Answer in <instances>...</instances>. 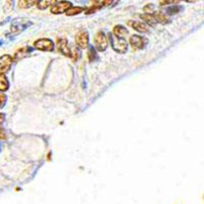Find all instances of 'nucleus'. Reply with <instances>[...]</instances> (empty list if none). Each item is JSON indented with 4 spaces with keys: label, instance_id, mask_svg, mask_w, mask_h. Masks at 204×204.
Listing matches in <instances>:
<instances>
[{
    "label": "nucleus",
    "instance_id": "f03ea898",
    "mask_svg": "<svg viewBox=\"0 0 204 204\" xmlns=\"http://www.w3.org/2000/svg\"><path fill=\"white\" fill-rule=\"evenodd\" d=\"M95 46L99 51H104L107 47V39L103 32H98L94 37Z\"/></svg>",
    "mask_w": 204,
    "mask_h": 204
},
{
    "label": "nucleus",
    "instance_id": "ddd939ff",
    "mask_svg": "<svg viewBox=\"0 0 204 204\" xmlns=\"http://www.w3.org/2000/svg\"><path fill=\"white\" fill-rule=\"evenodd\" d=\"M8 81L3 75H0V91H6L8 89Z\"/></svg>",
    "mask_w": 204,
    "mask_h": 204
},
{
    "label": "nucleus",
    "instance_id": "a211bd4d",
    "mask_svg": "<svg viewBox=\"0 0 204 204\" xmlns=\"http://www.w3.org/2000/svg\"><path fill=\"white\" fill-rule=\"evenodd\" d=\"M5 101H6V95L0 93V108L5 104Z\"/></svg>",
    "mask_w": 204,
    "mask_h": 204
},
{
    "label": "nucleus",
    "instance_id": "0eeeda50",
    "mask_svg": "<svg viewBox=\"0 0 204 204\" xmlns=\"http://www.w3.org/2000/svg\"><path fill=\"white\" fill-rule=\"evenodd\" d=\"M146 42H147V40L138 36V35H134V36L130 38V44L132 45L134 49H142Z\"/></svg>",
    "mask_w": 204,
    "mask_h": 204
},
{
    "label": "nucleus",
    "instance_id": "f8f14e48",
    "mask_svg": "<svg viewBox=\"0 0 204 204\" xmlns=\"http://www.w3.org/2000/svg\"><path fill=\"white\" fill-rule=\"evenodd\" d=\"M153 17L155 18L156 22H158V23H160V24H165V23H167V21H168V18L164 14H162V12H154Z\"/></svg>",
    "mask_w": 204,
    "mask_h": 204
},
{
    "label": "nucleus",
    "instance_id": "f3484780",
    "mask_svg": "<svg viewBox=\"0 0 204 204\" xmlns=\"http://www.w3.org/2000/svg\"><path fill=\"white\" fill-rule=\"evenodd\" d=\"M50 3H51V1H39L37 3V6H38V8L44 9V8H46Z\"/></svg>",
    "mask_w": 204,
    "mask_h": 204
},
{
    "label": "nucleus",
    "instance_id": "2eb2a0df",
    "mask_svg": "<svg viewBox=\"0 0 204 204\" xmlns=\"http://www.w3.org/2000/svg\"><path fill=\"white\" fill-rule=\"evenodd\" d=\"M83 10L82 7H72L69 8L68 11H66V14L68 15H75V14H80Z\"/></svg>",
    "mask_w": 204,
    "mask_h": 204
},
{
    "label": "nucleus",
    "instance_id": "423d86ee",
    "mask_svg": "<svg viewBox=\"0 0 204 204\" xmlns=\"http://www.w3.org/2000/svg\"><path fill=\"white\" fill-rule=\"evenodd\" d=\"M30 25V23L28 22V20H18L12 23L11 28H10V33L11 34H18V32L24 30Z\"/></svg>",
    "mask_w": 204,
    "mask_h": 204
},
{
    "label": "nucleus",
    "instance_id": "dca6fc26",
    "mask_svg": "<svg viewBox=\"0 0 204 204\" xmlns=\"http://www.w3.org/2000/svg\"><path fill=\"white\" fill-rule=\"evenodd\" d=\"M34 3H38L37 1H20V7L22 8H27L30 7L34 4Z\"/></svg>",
    "mask_w": 204,
    "mask_h": 204
},
{
    "label": "nucleus",
    "instance_id": "4be33fe9",
    "mask_svg": "<svg viewBox=\"0 0 204 204\" xmlns=\"http://www.w3.org/2000/svg\"><path fill=\"white\" fill-rule=\"evenodd\" d=\"M1 44H2V41H1V40H0V45H1Z\"/></svg>",
    "mask_w": 204,
    "mask_h": 204
},
{
    "label": "nucleus",
    "instance_id": "39448f33",
    "mask_svg": "<svg viewBox=\"0 0 204 204\" xmlns=\"http://www.w3.org/2000/svg\"><path fill=\"white\" fill-rule=\"evenodd\" d=\"M71 4L72 3L68 1L56 2V3H54L52 5V7H51V12L55 14H61V12L68 11L69 9L71 8Z\"/></svg>",
    "mask_w": 204,
    "mask_h": 204
},
{
    "label": "nucleus",
    "instance_id": "4468645a",
    "mask_svg": "<svg viewBox=\"0 0 204 204\" xmlns=\"http://www.w3.org/2000/svg\"><path fill=\"white\" fill-rule=\"evenodd\" d=\"M141 18L142 20H144L145 22H147V23L149 24V25H151V26H154L157 22H156V20H155V18L153 17V14H142L141 15Z\"/></svg>",
    "mask_w": 204,
    "mask_h": 204
},
{
    "label": "nucleus",
    "instance_id": "412c9836",
    "mask_svg": "<svg viewBox=\"0 0 204 204\" xmlns=\"http://www.w3.org/2000/svg\"><path fill=\"white\" fill-rule=\"evenodd\" d=\"M0 151H1V143H0Z\"/></svg>",
    "mask_w": 204,
    "mask_h": 204
},
{
    "label": "nucleus",
    "instance_id": "6ab92c4d",
    "mask_svg": "<svg viewBox=\"0 0 204 204\" xmlns=\"http://www.w3.org/2000/svg\"><path fill=\"white\" fill-rule=\"evenodd\" d=\"M5 138H6L5 132H4V130L2 129V127L0 126V139H5Z\"/></svg>",
    "mask_w": 204,
    "mask_h": 204
},
{
    "label": "nucleus",
    "instance_id": "7ed1b4c3",
    "mask_svg": "<svg viewBox=\"0 0 204 204\" xmlns=\"http://www.w3.org/2000/svg\"><path fill=\"white\" fill-rule=\"evenodd\" d=\"M35 48H37L38 50H43V51H52L53 50V42L49 39H39L38 41L34 43Z\"/></svg>",
    "mask_w": 204,
    "mask_h": 204
},
{
    "label": "nucleus",
    "instance_id": "9d476101",
    "mask_svg": "<svg viewBox=\"0 0 204 204\" xmlns=\"http://www.w3.org/2000/svg\"><path fill=\"white\" fill-rule=\"evenodd\" d=\"M128 25H129L130 27H132L133 29H135V30H137L138 32H141V33H146V32H148V27L143 23V22L132 21V22H129Z\"/></svg>",
    "mask_w": 204,
    "mask_h": 204
},
{
    "label": "nucleus",
    "instance_id": "9b49d317",
    "mask_svg": "<svg viewBox=\"0 0 204 204\" xmlns=\"http://www.w3.org/2000/svg\"><path fill=\"white\" fill-rule=\"evenodd\" d=\"M127 34H128L127 29L124 28L123 26H116V27L114 28V35H116V37L124 38Z\"/></svg>",
    "mask_w": 204,
    "mask_h": 204
},
{
    "label": "nucleus",
    "instance_id": "20e7f679",
    "mask_svg": "<svg viewBox=\"0 0 204 204\" xmlns=\"http://www.w3.org/2000/svg\"><path fill=\"white\" fill-rule=\"evenodd\" d=\"M12 65V57L8 54L2 55L0 57V75L7 73Z\"/></svg>",
    "mask_w": 204,
    "mask_h": 204
},
{
    "label": "nucleus",
    "instance_id": "1a4fd4ad",
    "mask_svg": "<svg viewBox=\"0 0 204 204\" xmlns=\"http://www.w3.org/2000/svg\"><path fill=\"white\" fill-rule=\"evenodd\" d=\"M88 33L87 32H81L76 35V43L81 48H86L88 46Z\"/></svg>",
    "mask_w": 204,
    "mask_h": 204
},
{
    "label": "nucleus",
    "instance_id": "f257e3e1",
    "mask_svg": "<svg viewBox=\"0 0 204 204\" xmlns=\"http://www.w3.org/2000/svg\"><path fill=\"white\" fill-rule=\"evenodd\" d=\"M108 38H109L111 47L113 48V50H116V52H120V53L126 52L128 49V44H127V41L124 39V38L116 37L114 34H110V33L108 35Z\"/></svg>",
    "mask_w": 204,
    "mask_h": 204
},
{
    "label": "nucleus",
    "instance_id": "aec40b11",
    "mask_svg": "<svg viewBox=\"0 0 204 204\" xmlns=\"http://www.w3.org/2000/svg\"><path fill=\"white\" fill-rule=\"evenodd\" d=\"M3 120H4V114L3 113H0V123L3 122Z\"/></svg>",
    "mask_w": 204,
    "mask_h": 204
},
{
    "label": "nucleus",
    "instance_id": "6e6552de",
    "mask_svg": "<svg viewBox=\"0 0 204 204\" xmlns=\"http://www.w3.org/2000/svg\"><path fill=\"white\" fill-rule=\"evenodd\" d=\"M57 46H58V49L62 54H65V55L69 56V57H73V53L68 45V41H66L65 39H63L62 38V39L57 40Z\"/></svg>",
    "mask_w": 204,
    "mask_h": 204
}]
</instances>
